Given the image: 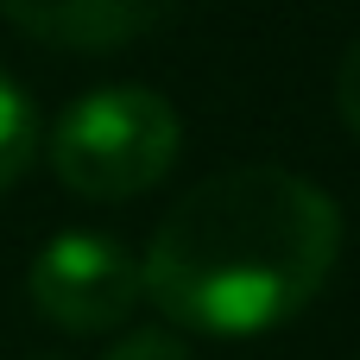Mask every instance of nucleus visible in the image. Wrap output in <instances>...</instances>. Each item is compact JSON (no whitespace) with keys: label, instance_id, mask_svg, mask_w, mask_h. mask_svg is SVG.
Instances as JSON below:
<instances>
[{"label":"nucleus","instance_id":"nucleus-5","mask_svg":"<svg viewBox=\"0 0 360 360\" xmlns=\"http://www.w3.org/2000/svg\"><path fill=\"white\" fill-rule=\"evenodd\" d=\"M32 158H38V114H32L25 89L0 70V196L32 171Z\"/></svg>","mask_w":360,"mask_h":360},{"label":"nucleus","instance_id":"nucleus-6","mask_svg":"<svg viewBox=\"0 0 360 360\" xmlns=\"http://www.w3.org/2000/svg\"><path fill=\"white\" fill-rule=\"evenodd\" d=\"M335 114L348 120V133L360 139V38L342 51V63H335Z\"/></svg>","mask_w":360,"mask_h":360},{"label":"nucleus","instance_id":"nucleus-2","mask_svg":"<svg viewBox=\"0 0 360 360\" xmlns=\"http://www.w3.org/2000/svg\"><path fill=\"white\" fill-rule=\"evenodd\" d=\"M184 127L158 89H95L63 108L51 127V171L63 190L89 202H127L146 196L171 165H177Z\"/></svg>","mask_w":360,"mask_h":360},{"label":"nucleus","instance_id":"nucleus-3","mask_svg":"<svg viewBox=\"0 0 360 360\" xmlns=\"http://www.w3.org/2000/svg\"><path fill=\"white\" fill-rule=\"evenodd\" d=\"M25 291H32V310L70 335H101V329L127 323L133 304L146 297L139 259L108 234H57L32 259Z\"/></svg>","mask_w":360,"mask_h":360},{"label":"nucleus","instance_id":"nucleus-1","mask_svg":"<svg viewBox=\"0 0 360 360\" xmlns=\"http://www.w3.org/2000/svg\"><path fill=\"white\" fill-rule=\"evenodd\" d=\"M342 209L285 165H234L177 196L158 221L139 285L202 335H266L291 323L335 272Z\"/></svg>","mask_w":360,"mask_h":360},{"label":"nucleus","instance_id":"nucleus-4","mask_svg":"<svg viewBox=\"0 0 360 360\" xmlns=\"http://www.w3.org/2000/svg\"><path fill=\"white\" fill-rule=\"evenodd\" d=\"M177 0H0V13L57 51H114L146 38L152 25H165Z\"/></svg>","mask_w":360,"mask_h":360},{"label":"nucleus","instance_id":"nucleus-7","mask_svg":"<svg viewBox=\"0 0 360 360\" xmlns=\"http://www.w3.org/2000/svg\"><path fill=\"white\" fill-rule=\"evenodd\" d=\"M108 360H190V348L177 335H165V329H139V335H127Z\"/></svg>","mask_w":360,"mask_h":360}]
</instances>
